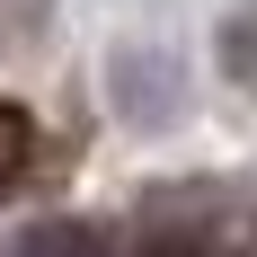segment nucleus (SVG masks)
Returning a JSON list of instances; mask_svg holds the SVG:
<instances>
[{"label": "nucleus", "instance_id": "obj_3", "mask_svg": "<svg viewBox=\"0 0 257 257\" xmlns=\"http://www.w3.org/2000/svg\"><path fill=\"white\" fill-rule=\"evenodd\" d=\"M18 257H106V239L89 231V222H45V231H27Z\"/></svg>", "mask_w": 257, "mask_h": 257}, {"label": "nucleus", "instance_id": "obj_2", "mask_svg": "<svg viewBox=\"0 0 257 257\" xmlns=\"http://www.w3.org/2000/svg\"><path fill=\"white\" fill-rule=\"evenodd\" d=\"M27 160H36V115L0 98V195H9V186L27 178Z\"/></svg>", "mask_w": 257, "mask_h": 257}, {"label": "nucleus", "instance_id": "obj_1", "mask_svg": "<svg viewBox=\"0 0 257 257\" xmlns=\"http://www.w3.org/2000/svg\"><path fill=\"white\" fill-rule=\"evenodd\" d=\"M178 62H160V53H124V62H115V106H124V115H142V124H160V115H169V106H178Z\"/></svg>", "mask_w": 257, "mask_h": 257}]
</instances>
